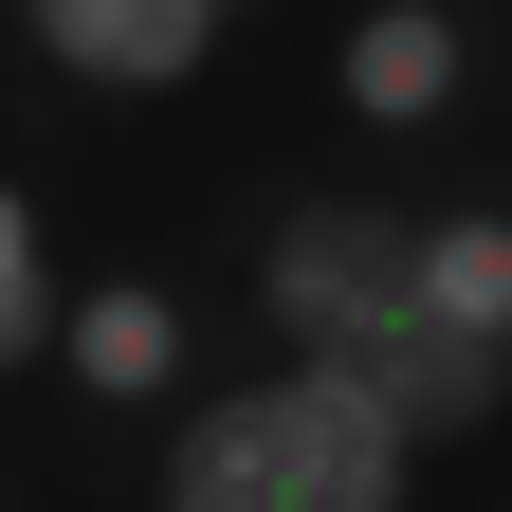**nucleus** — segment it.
I'll list each match as a JSON object with an SVG mask.
<instances>
[{
    "mask_svg": "<svg viewBox=\"0 0 512 512\" xmlns=\"http://www.w3.org/2000/svg\"><path fill=\"white\" fill-rule=\"evenodd\" d=\"M256 311H275L293 366H330L348 403H384L421 458H458V439L512 421V348L458 330V311L421 293V220H403V202H275V238H256Z\"/></svg>",
    "mask_w": 512,
    "mask_h": 512,
    "instance_id": "nucleus-1",
    "label": "nucleus"
},
{
    "mask_svg": "<svg viewBox=\"0 0 512 512\" xmlns=\"http://www.w3.org/2000/svg\"><path fill=\"white\" fill-rule=\"evenodd\" d=\"M165 512H403L421 494V439L384 421V403H348L330 366H238V384H183L165 403V476H147Z\"/></svg>",
    "mask_w": 512,
    "mask_h": 512,
    "instance_id": "nucleus-2",
    "label": "nucleus"
},
{
    "mask_svg": "<svg viewBox=\"0 0 512 512\" xmlns=\"http://www.w3.org/2000/svg\"><path fill=\"white\" fill-rule=\"evenodd\" d=\"M19 37H37L74 92H183V74L238 37V0H19Z\"/></svg>",
    "mask_w": 512,
    "mask_h": 512,
    "instance_id": "nucleus-3",
    "label": "nucleus"
},
{
    "mask_svg": "<svg viewBox=\"0 0 512 512\" xmlns=\"http://www.w3.org/2000/svg\"><path fill=\"white\" fill-rule=\"evenodd\" d=\"M330 92H348V128H458V92H476L458 0H366L348 55H330Z\"/></svg>",
    "mask_w": 512,
    "mask_h": 512,
    "instance_id": "nucleus-4",
    "label": "nucleus"
},
{
    "mask_svg": "<svg viewBox=\"0 0 512 512\" xmlns=\"http://www.w3.org/2000/svg\"><path fill=\"white\" fill-rule=\"evenodd\" d=\"M55 366H74L92 403H183V384H202V330H183L165 275H92L74 311H55Z\"/></svg>",
    "mask_w": 512,
    "mask_h": 512,
    "instance_id": "nucleus-5",
    "label": "nucleus"
},
{
    "mask_svg": "<svg viewBox=\"0 0 512 512\" xmlns=\"http://www.w3.org/2000/svg\"><path fill=\"white\" fill-rule=\"evenodd\" d=\"M421 293L512 348V202H439V220H421Z\"/></svg>",
    "mask_w": 512,
    "mask_h": 512,
    "instance_id": "nucleus-6",
    "label": "nucleus"
},
{
    "mask_svg": "<svg viewBox=\"0 0 512 512\" xmlns=\"http://www.w3.org/2000/svg\"><path fill=\"white\" fill-rule=\"evenodd\" d=\"M55 311H74V275H55V238H37V183H0V384L55 366Z\"/></svg>",
    "mask_w": 512,
    "mask_h": 512,
    "instance_id": "nucleus-7",
    "label": "nucleus"
}]
</instances>
